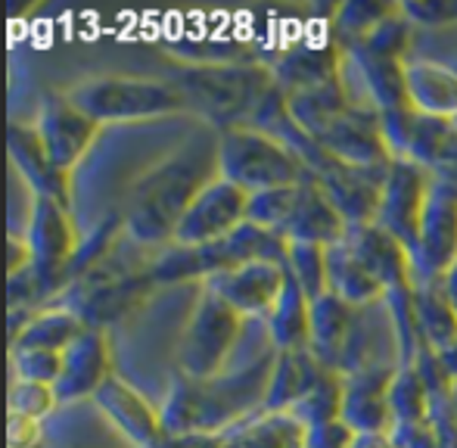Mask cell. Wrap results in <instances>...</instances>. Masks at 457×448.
Listing matches in <instances>:
<instances>
[{"instance_id":"obj_43","label":"cell","mask_w":457,"mask_h":448,"mask_svg":"<svg viewBox=\"0 0 457 448\" xmlns=\"http://www.w3.org/2000/svg\"><path fill=\"white\" fill-rule=\"evenodd\" d=\"M452 408H454V418H457V380H454V386H452Z\"/></svg>"},{"instance_id":"obj_10","label":"cell","mask_w":457,"mask_h":448,"mask_svg":"<svg viewBox=\"0 0 457 448\" xmlns=\"http://www.w3.org/2000/svg\"><path fill=\"white\" fill-rule=\"evenodd\" d=\"M203 286L249 321H268L287 286V265L283 261H246V265L212 274L203 280Z\"/></svg>"},{"instance_id":"obj_3","label":"cell","mask_w":457,"mask_h":448,"mask_svg":"<svg viewBox=\"0 0 457 448\" xmlns=\"http://www.w3.org/2000/svg\"><path fill=\"white\" fill-rule=\"evenodd\" d=\"M175 85L184 91L187 104L209 112L224 131L249 121L262 97L274 87V79L268 66H193L178 75Z\"/></svg>"},{"instance_id":"obj_4","label":"cell","mask_w":457,"mask_h":448,"mask_svg":"<svg viewBox=\"0 0 457 448\" xmlns=\"http://www.w3.org/2000/svg\"><path fill=\"white\" fill-rule=\"evenodd\" d=\"M246 321L240 311L230 309L224 299L209 293L203 286L193 318L184 330L181 349H178V361H181V374L196 383H209L224 374L228 361L234 358V349L240 345Z\"/></svg>"},{"instance_id":"obj_12","label":"cell","mask_w":457,"mask_h":448,"mask_svg":"<svg viewBox=\"0 0 457 448\" xmlns=\"http://www.w3.org/2000/svg\"><path fill=\"white\" fill-rule=\"evenodd\" d=\"M312 140L330 159L355 169H386L392 162L383 128H379V112L358 110V106H349L343 115H337Z\"/></svg>"},{"instance_id":"obj_24","label":"cell","mask_w":457,"mask_h":448,"mask_svg":"<svg viewBox=\"0 0 457 448\" xmlns=\"http://www.w3.org/2000/svg\"><path fill=\"white\" fill-rule=\"evenodd\" d=\"M327 364L318 361L312 349L305 352H277L271 380H268L265 411H289L295 402L308 395V389L324 377Z\"/></svg>"},{"instance_id":"obj_21","label":"cell","mask_w":457,"mask_h":448,"mask_svg":"<svg viewBox=\"0 0 457 448\" xmlns=\"http://www.w3.org/2000/svg\"><path fill=\"white\" fill-rule=\"evenodd\" d=\"M404 85H408L411 110L433 119L457 115V69L429 56H411L404 62Z\"/></svg>"},{"instance_id":"obj_34","label":"cell","mask_w":457,"mask_h":448,"mask_svg":"<svg viewBox=\"0 0 457 448\" xmlns=\"http://www.w3.org/2000/svg\"><path fill=\"white\" fill-rule=\"evenodd\" d=\"M302 184H289V187H268L259 194H249V212L246 221L262 230H274L280 234L287 228L289 215H293L295 203H299Z\"/></svg>"},{"instance_id":"obj_16","label":"cell","mask_w":457,"mask_h":448,"mask_svg":"<svg viewBox=\"0 0 457 448\" xmlns=\"http://www.w3.org/2000/svg\"><path fill=\"white\" fill-rule=\"evenodd\" d=\"M345 246L352 249L358 261L386 286V293L395 286H414V259L411 249L398 236L383 230L377 221L373 224H355L345 230Z\"/></svg>"},{"instance_id":"obj_14","label":"cell","mask_w":457,"mask_h":448,"mask_svg":"<svg viewBox=\"0 0 457 448\" xmlns=\"http://www.w3.org/2000/svg\"><path fill=\"white\" fill-rule=\"evenodd\" d=\"M386 171H389V165H386V169H355V165H343V162H337V159H330V162L314 175V181L330 196V203L345 219V224L355 228V224L377 221Z\"/></svg>"},{"instance_id":"obj_32","label":"cell","mask_w":457,"mask_h":448,"mask_svg":"<svg viewBox=\"0 0 457 448\" xmlns=\"http://www.w3.org/2000/svg\"><path fill=\"white\" fill-rule=\"evenodd\" d=\"M398 4H373V0H355V4L333 6L330 19V37L339 47H352L361 44Z\"/></svg>"},{"instance_id":"obj_29","label":"cell","mask_w":457,"mask_h":448,"mask_svg":"<svg viewBox=\"0 0 457 448\" xmlns=\"http://www.w3.org/2000/svg\"><path fill=\"white\" fill-rule=\"evenodd\" d=\"M287 100H289V112H293L295 125H299L308 137H314L320 128H327L337 115H343L352 106L343 85H339V79L330 81V85L312 87V91H299Z\"/></svg>"},{"instance_id":"obj_35","label":"cell","mask_w":457,"mask_h":448,"mask_svg":"<svg viewBox=\"0 0 457 448\" xmlns=\"http://www.w3.org/2000/svg\"><path fill=\"white\" fill-rule=\"evenodd\" d=\"M287 271L299 280L308 299H318L327 293V249L314 243H289L287 249Z\"/></svg>"},{"instance_id":"obj_36","label":"cell","mask_w":457,"mask_h":448,"mask_svg":"<svg viewBox=\"0 0 457 448\" xmlns=\"http://www.w3.org/2000/svg\"><path fill=\"white\" fill-rule=\"evenodd\" d=\"M12 380H31L56 386L62 377V352L56 349H10Z\"/></svg>"},{"instance_id":"obj_42","label":"cell","mask_w":457,"mask_h":448,"mask_svg":"<svg viewBox=\"0 0 457 448\" xmlns=\"http://www.w3.org/2000/svg\"><path fill=\"white\" fill-rule=\"evenodd\" d=\"M442 286H445L448 299H452V305H454V311H457V265L445 274V278H442Z\"/></svg>"},{"instance_id":"obj_6","label":"cell","mask_w":457,"mask_h":448,"mask_svg":"<svg viewBox=\"0 0 457 448\" xmlns=\"http://www.w3.org/2000/svg\"><path fill=\"white\" fill-rule=\"evenodd\" d=\"M249 194L228 178L215 175L184 209L181 221L175 228L171 243L187 249H203L212 243H221L224 236L234 234L240 224H246Z\"/></svg>"},{"instance_id":"obj_40","label":"cell","mask_w":457,"mask_h":448,"mask_svg":"<svg viewBox=\"0 0 457 448\" xmlns=\"http://www.w3.org/2000/svg\"><path fill=\"white\" fill-rule=\"evenodd\" d=\"M355 439H358V433L352 430L343 418L308 430V448H352Z\"/></svg>"},{"instance_id":"obj_7","label":"cell","mask_w":457,"mask_h":448,"mask_svg":"<svg viewBox=\"0 0 457 448\" xmlns=\"http://www.w3.org/2000/svg\"><path fill=\"white\" fill-rule=\"evenodd\" d=\"M414 259V280L445 278L457 265V187L433 178L427 196V209L420 219L417 246L411 249Z\"/></svg>"},{"instance_id":"obj_31","label":"cell","mask_w":457,"mask_h":448,"mask_svg":"<svg viewBox=\"0 0 457 448\" xmlns=\"http://www.w3.org/2000/svg\"><path fill=\"white\" fill-rule=\"evenodd\" d=\"M343 395H345V377L339 370L327 368L324 377L308 389L305 399L289 408V414L299 418L308 430L320 424H330V420H339V414H343Z\"/></svg>"},{"instance_id":"obj_44","label":"cell","mask_w":457,"mask_h":448,"mask_svg":"<svg viewBox=\"0 0 457 448\" xmlns=\"http://www.w3.org/2000/svg\"><path fill=\"white\" fill-rule=\"evenodd\" d=\"M452 125H454V128H457V115H454V119H452Z\"/></svg>"},{"instance_id":"obj_17","label":"cell","mask_w":457,"mask_h":448,"mask_svg":"<svg viewBox=\"0 0 457 448\" xmlns=\"http://www.w3.org/2000/svg\"><path fill=\"white\" fill-rule=\"evenodd\" d=\"M112 377V355L100 328L87 324L85 334L62 352V377L56 383L60 402L94 399L96 389Z\"/></svg>"},{"instance_id":"obj_18","label":"cell","mask_w":457,"mask_h":448,"mask_svg":"<svg viewBox=\"0 0 457 448\" xmlns=\"http://www.w3.org/2000/svg\"><path fill=\"white\" fill-rule=\"evenodd\" d=\"M96 408L125 433L137 448H159L165 430H162V418L156 414V408L131 386L121 377H109L94 395Z\"/></svg>"},{"instance_id":"obj_39","label":"cell","mask_w":457,"mask_h":448,"mask_svg":"<svg viewBox=\"0 0 457 448\" xmlns=\"http://www.w3.org/2000/svg\"><path fill=\"white\" fill-rule=\"evenodd\" d=\"M6 443H10V448H41L44 420L10 411L6 414Z\"/></svg>"},{"instance_id":"obj_27","label":"cell","mask_w":457,"mask_h":448,"mask_svg":"<svg viewBox=\"0 0 457 448\" xmlns=\"http://www.w3.org/2000/svg\"><path fill=\"white\" fill-rule=\"evenodd\" d=\"M268 334H271L277 352H305L312 349V299L299 286V280L287 271L280 303L274 305L268 318Z\"/></svg>"},{"instance_id":"obj_23","label":"cell","mask_w":457,"mask_h":448,"mask_svg":"<svg viewBox=\"0 0 457 448\" xmlns=\"http://www.w3.org/2000/svg\"><path fill=\"white\" fill-rule=\"evenodd\" d=\"M10 162L37 196H54L60 203H69L66 175L56 171V165L44 153L35 125H10Z\"/></svg>"},{"instance_id":"obj_22","label":"cell","mask_w":457,"mask_h":448,"mask_svg":"<svg viewBox=\"0 0 457 448\" xmlns=\"http://www.w3.org/2000/svg\"><path fill=\"white\" fill-rule=\"evenodd\" d=\"M358 309L327 290L324 296L312 299V352L327 368L339 370L343 352L349 345V336L355 330Z\"/></svg>"},{"instance_id":"obj_26","label":"cell","mask_w":457,"mask_h":448,"mask_svg":"<svg viewBox=\"0 0 457 448\" xmlns=\"http://www.w3.org/2000/svg\"><path fill=\"white\" fill-rule=\"evenodd\" d=\"M87 321L75 309H37L19 324V330L10 336L12 349H56L66 352L81 334Z\"/></svg>"},{"instance_id":"obj_19","label":"cell","mask_w":457,"mask_h":448,"mask_svg":"<svg viewBox=\"0 0 457 448\" xmlns=\"http://www.w3.org/2000/svg\"><path fill=\"white\" fill-rule=\"evenodd\" d=\"M199 448H308V427L289 411L246 414L237 424L205 436Z\"/></svg>"},{"instance_id":"obj_8","label":"cell","mask_w":457,"mask_h":448,"mask_svg":"<svg viewBox=\"0 0 457 448\" xmlns=\"http://www.w3.org/2000/svg\"><path fill=\"white\" fill-rule=\"evenodd\" d=\"M35 131L56 171L69 175L94 146L100 121L91 119L81 106H75L69 94H47L37 106Z\"/></svg>"},{"instance_id":"obj_37","label":"cell","mask_w":457,"mask_h":448,"mask_svg":"<svg viewBox=\"0 0 457 448\" xmlns=\"http://www.w3.org/2000/svg\"><path fill=\"white\" fill-rule=\"evenodd\" d=\"M56 405H60L56 386L31 383V380H10V411L44 420L56 411Z\"/></svg>"},{"instance_id":"obj_15","label":"cell","mask_w":457,"mask_h":448,"mask_svg":"<svg viewBox=\"0 0 457 448\" xmlns=\"http://www.w3.org/2000/svg\"><path fill=\"white\" fill-rule=\"evenodd\" d=\"M345 50L337 41H320V44H293L289 50H280L268 69H271L274 85L280 87L287 97L299 91H312V87L330 85L339 79Z\"/></svg>"},{"instance_id":"obj_33","label":"cell","mask_w":457,"mask_h":448,"mask_svg":"<svg viewBox=\"0 0 457 448\" xmlns=\"http://www.w3.org/2000/svg\"><path fill=\"white\" fill-rule=\"evenodd\" d=\"M414 44H417V29L411 25V19L402 12V4L370 31L361 41V47H367L370 54L386 56V60H398L408 62L414 56Z\"/></svg>"},{"instance_id":"obj_20","label":"cell","mask_w":457,"mask_h":448,"mask_svg":"<svg viewBox=\"0 0 457 448\" xmlns=\"http://www.w3.org/2000/svg\"><path fill=\"white\" fill-rule=\"evenodd\" d=\"M345 230H349V224L337 212L330 196L320 190V184L312 178V181L302 184L299 203H295L280 236L287 243H314V246L330 249L345 240Z\"/></svg>"},{"instance_id":"obj_13","label":"cell","mask_w":457,"mask_h":448,"mask_svg":"<svg viewBox=\"0 0 457 448\" xmlns=\"http://www.w3.org/2000/svg\"><path fill=\"white\" fill-rule=\"evenodd\" d=\"M395 361L367 364L345 377L343 414L339 418L358 433V436H392L395 414L389 408V383L395 377Z\"/></svg>"},{"instance_id":"obj_11","label":"cell","mask_w":457,"mask_h":448,"mask_svg":"<svg viewBox=\"0 0 457 448\" xmlns=\"http://www.w3.org/2000/svg\"><path fill=\"white\" fill-rule=\"evenodd\" d=\"M429 187H433V175L423 165L411 162V159H392L389 162L377 224L389 230L392 236H398L408 249L417 246Z\"/></svg>"},{"instance_id":"obj_38","label":"cell","mask_w":457,"mask_h":448,"mask_svg":"<svg viewBox=\"0 0 457 448\" xmlns=\"http://www.w3.org/2000/svg\"><path fill=\"white\" fill-rule=\"evenodd\" d=\"M402 12L417 31L457 29V0H417V4H402Z\"/></svg>"},{"instance_id":"obj_30","label":"cell","mask_w":457,"mask_h":448,"mask_svg":"<svg viewBox=\"0 0 457 448\" xmlns=\"http://www.w3.org/2000/svg\"><path fill=\"white\" fill-rule=\"evenodd\" d=\"M389 408L395 414V427L427 424L429 420V386L417 361L395 370L389 383Z\"/></svg>"},{"instance_id":"obj_25","label":"cell","mask_w":457,"mask_h":448,"mask_svg":"<svg viewBox=\"0 0 457 448\" xmlns=\"http://www.w3.org/2000/svg\"><path fill=\"white\" fill-rule=\"evenodd\" d=\"M414 303L423 345L433 349L436 355H445L457 343V311L452 299H448L445 286H442V278L414 280Z\"/></svg>"},{"instance_id":"obj_5","label":"cell","mask_w":457,"mask_h":448,"mask_svg":"<svg viewBox=\"0 0 457 448\" xmlns=\"http://www.w3.org/2000/svg\"><path fill=\"white\" fill-rule=\"evenodd\" d=\"M212 178H196V169L181 165L178 159L175 162H165L134 194L125 215V228L140 243H162V240L171 243L184 209L190 206V200Z\"/></svg>"},{"instance_id":"obj_2","label":"cell","mask_w":457,"mask_h":448,"mask_svg":"<svg viewBox=\"0 0 457 448\" xmlns=\"http://www.w3.org/2000/svg\"><path fill=\"white\" fill-rule=\"evenodd\" d=\"M69 100L81 106L100 125L106 121H140L153 115L178 112L187 106L184 91L175 81L134 79V75H103L69 87Z\"/></svg>"},{"instance_id":"obj_1","label":"cell","mask_w":457,"mask_h":448,"mask_svg":"<svg viewBox=\"0 0 457 448\" xmlns=\"http://www.w3.org/2000/svg\"><path fill=\"white\" fill-rule=\"evenodd\" d=\"M218 175L228 178L230 184L243 187L246 194H259L268 187H289V184H305L312 181L308 165L289 150L287 144H280L262 128L249 125H234L224 128L218 134Z\"/></svg>"},{"instance_id":"obj_41","label":"cell","mask_w":457,"mask_h":448,"mask_svg":"<svg viewBox=\"0 0 457 448\" xmlns=\"http://www.w3.org/2000/svg\"><path fill=\"white\" fill-rule=\"evenodd\" d=\"M352 448H398L392 436H358Z\"/></svg>"},{"instance_id":"obj_9","label":"cell","mask_w":457,"mask_h":448,"mask_svg":"<svg viewBox=\"0 0 457 448\" xmlns=\"http://www.w3.org/2000/svg\"><path fill=\"white\" fill-rule=\"evenodd\" d=\"M25 243L31 249V274H35L37 293H44V280H66L69 261L75 259V249H79V234L69 219V203L37 196L29 230H25Z\"/></svg>"},{"instance_id":"obj_28","label":"cell","mask_w":457,"mask_h":448,"mask_svg":"<svg viewBox=\"0 0 457 448\" xmlns=\"http://www.w3.org/2000/svg\"><path fill=\"white\" fill-rule=\"evenodd\" d=\"M327 290L337 293L355 309H367V305H377L386 299V286L352 255L345 243L327 249Z\"/></svg>"}]
</instances>
